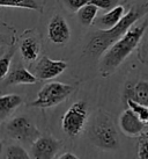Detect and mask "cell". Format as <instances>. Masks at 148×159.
<instances>
[{
	"label": "cell",
	"mask_w": 148,
	"mask_h": 159,
	"mask_svg": "<svg viewBox=\"0 0 148 159\" xmlns=\"http://www.w3.org/2000/svg\"><path fill=\"white\" fill-rule=\"evenodd\" d=\"M37 80L38 79L35 77V75L27 70L26 67L20 63L2 80V84L5 86H9V85H34L37 83Z\"/></svg>",
	"instance_id": "7c38bea8"
},
{
	"label": "cell",
	"mask_w": 148,
	"mask_h": 159,
	"mask_svg": "<svg viewBox=\"0 0 148 159\" xmlns=\"http://www.w3.org/2000/svg\"><path fill=\"white\" fill-rule=\"evenodd\" d=\"M126 103L131 111H133L145 124H148V107L140 105V103L135 102L134 100H131V99H127Z\"/></svg>",
	"instance_id": "ffe728a7"
},
{
	"label": "cell",
	"mask_w": 148,
	"mask_h": 159,
	"mask_svg": "<svg viewBox=\"0 0 148 159\" xmlns=\"http://www.w3.org/2000/svg\"><path fill=\"white\" fill-rule=\"evenodd\" d=\"M1 7H16V8L41 11V6L36 0H0Z\"/></svg>",
	"instance_id": "e0dca14e"
},
{
	"label": "cell",
	"mask_w": 148,
	"mask_h": 159,
	"mask_svg": "<svg viewBox=\"0 0 148 159\" xmlns=\"http://www.w3.org/2000/svg\"><path fill=\"white\" fill-rule=\"evenodd\" d=\"M41 52V41L36 33L27 30L22 35L20 42V53L23 61L26 62H35Z\"/></svg>",
	"instance_id": "30bf717a"
},
{
	"label": "cell",
	"mask_w": 148,
	"mask_h": 159,
	"mask_svg": "<svg viewBox=\"0 0 148 159\" xmlns=\"http://www.w3.org/2000/svg\"><path fill=\"white\" fill-rule=\"evenodd\" d=\"M74 92V86L59 81H52L44 85L39 89L35 100L29 103L30 107L36 108H51L64 102Z\"/></svg>",
	"instance_id": "277c9868"
},
{
	"label": "cell",
	"mask_w": 148,
	"mask_h": 159,
	"mask_svg": "<svg viewBox=\"0 0 148 159\" xmlns=\"http://www.w3.org/2000/svg\"><path fill=\"white\" fill-rule=\"evenodd\" d=\"M125 99L134 100L140 105L148 107V81L139 80L134 85L127 86L125 89Z\"/></svg>",
	"instance_id": "5bb4252c"
},
{
	"label": "cell",
	"mask_w": 148,
	"mask_h": 159,
	"mask_svg": "<svg viewBox=\"0 0 148 159\" xmlns=\"http://www.w3.org/2000/svg\"><path fill=\"white\" fill-rule=\"evenodd\" d=\"M148 29V15L141 22L135 23L122 39L115 42L101 57L98 71L102 77H109L117 70L119 65L133 52Z\"/></svg>",
	"instance_id": "7a4b0ae2"
},
{
	"label": "cell",
	"mask_w": 148,
	"mask_h": 159,
	"mask_svg": "<svg viewBox=\"0 0 148 159\" xmlns=\"http://www.w3.org/2000/svg\"><path fill=\"white\" fill-rule=\"evenodd\" d=\"M5 159H33L24 148H22L19 144H12L6 148L4 152Z\"/></svg>",
	"instance_id": "ac0fdd59"
},
{
	"label": "cell",
	"mask_w": 148,
	"mask_h": 159,
	"mask_svg": "<svg viewBox=\"0 0 148 159\" xmlns=\"http://www.w3.org/2000/svg\"><path fill=\"white\" fill-rule=\"evenodd\" d=\"M48 37L50 42L56 45H65L71 40V29L66 19L56 14L48 23Z\"/></svg>",
	"instance_id": "ba28073f"
},
{
	"label": "cell",
	"mask_w": 148,
	"mask_h": 159,
	"mask_svg": "<svg viewBox=\"0 0 148 159\" xmlns=\"http://www.w3.org/2000/svg\"><path fill=\"white\" fill-rule=\"evenodd\" d=\"M88 122V106L82 100L74 102L61 119V128L70 137L79 136Z\"/></svg>",
	"instance_id": "5b68a950"
},
{
	"label": "cell",
	"mask_w": 148,
	"mask_h": 159,
	"mask_svg": "<svg viewBox=\"0 0 148 159\" xmlns=\"http://www.w3.org/2000/svg\"><path fill=\"white\" fill-rule=\"evenodd\" d=\"M92 0H60L61 6L70 13H78L86 5L90 4Z\"/></svg>",
	"instance_id": "44dd1931"
},
{
	"label": "cell",
	"mask_w": 148,
	"mask_h": 159,
	"mask_svg": "<svg viewBox=\"0 0 148 159\" xmlns=\"http://www.w3.org/2000/svg\"><path fill=\"white\" fill-rule=\"evenodd\" d=\"M120 0H92L90 4L95 5L97 8L104 9V11H111L112 8L119 6Z\"/></svg>",
	"instance_id": "7402d4cb"
},
{
	"label": "cell",
	"mask_w": 148,
	"mask_h": 159,
	"mask_svg": "<svg viewBox=\"0 0 148 159\" xmlns=\"http://www.w3.org/2000/svg\"><path fill=\"white\" fill-rule=\"evenodd\" d=\"M68 64L65 61H54L48 56L39 58L34 66V75L38 80H51L60 75L67 69Z\"/></svg>",
	"instance_id": "52a82bcc"
},
{
	"label": "cell",
	"mask_w": 148,
	"mask_h": 159,
	"mask_svg": "<svg viewBox=\"0 0 148 159\" xmlns=\"http://www.w3.org/2000/svg\"><path fill=\"white\" fill-rule=\"evenodd\" d=\"M89 141L102 150H116L119 146V138L112 116L107 111H100L94 117L88 129Z\"/></svg>",
	"instance_id": "3957f363"
},
{
	"label": "cell",
	"mask_w": 148,
	"mask_h": 159,
	"mask_svg": "<svg viewBox=\"0 0 148 159\" xmlns=\"http://www.w3.org/2000/svg\"><path fill=\"white\" fill-rule=\"evenodd\" d=\"M98 8L96 7L95 5L88 4L86 5L83 8H81L76 13L78 16V21L80 22V25L83 27H89L94 25L96 20V15H97Z\"/></svg>",
	"instance_id": "2e32d148"
},
{
	"label": "cell",
	"mask_w": 148,
	"mask_h": 159,
	"mask_svg": "<svg viewBox=\"0 0 148 159\" xmlns=\"http://www.w3.org/2000/svg\"><path fill=\"white\" fill-rule=\"evenodd\" d=\"M138 157L139 159H148V136L140 137L138 144Z\"/></svg>",
	"instance_id": "603a6c76"
},
{
	"label": "cell",
	"mask_w": 148,
	"mask_h": 159,
	"mask_svg": "<svg viewBox=\"0 0 148 159\" xmlns=\"http://www.w3.org/2000/svg\"><path fill=\"white\" fill-rule=\"evenodd\" d=\"M6 133L11 138L24 144H33L41 137L38 128L23 115L16 116L7 122Z\"/></svg>",
	"instance_id": "8992f818"
},
{
	"label": "cell",
	"mask_w": 148,
	"mask_h": 159,
	"mask_svg": "<svg viewBox=\"0 0 148 159\" xmlns=\"http://www.w3.org/2000/svg\"><path fill=\"white\" fill-rule=\"evenodd\" d=\"M148 15V1L134 4L126 12L124 18L109 30H98L92 35L86 47V53L92 56H100L104 53L111 45L130 30L139 20Z\"/></svg>",
	"instance_id": "6da1fadb"
},
{
	"label": "cell",
	"mask_w": 148,
	"mask_h": 159,
	"mask_svg": "<svg viewBox=\"0 0 148 159\" xmlns=\"http://www.w3.org/2000/svg\"><path fill=\"white\" fill-rule=\"evenodd\" d=\"M125 9L122 5L112 8L111 11H108L107 13L102 14L101 16L95 20L94 26L97 27L100 30H109L116 26L125 15Z\"/></svg>",
	"instance_id": "4fadbf2b"
},
{
	"label": "cell",
	"mask_w": 148,
	"mask_h": 159,
	"mask_svg": "<svg viewBox=\"0 0 148 159\" xmlns=\"http://www.w3.org/2000/svg\"><path fill=\"white\" fill-rule=\"evenodd\" d=\"M145 48H146V50H147V53H148V41H147V43H146V47H145Z\"/></svg>",
	"instance_id": "d4e9b609"
},
{
	"label": "cell",
	"mask_w": 148,
	"mask_h": 159,
	"mask_svg": "<svg viewBox=\"0 0 148 159\" xmlns=\"http://www.w3.org/2000/svg\"><path fill=\"white\" fill-rule=\"evenodd\" d=\"M119 128L126 136L138 137L144 131L145 123L130 108H127L119 116Z\"/></svg>",
	"instance_id": "8fae6325"
},
{
	"label": "cell",
	"mask_w": 148,
	"mask_h": 159,
	"mask_svg": "<svg viewBox=\"0 0 148 159\" xmlns=\"http://www.w3.org/2000/svg\"><path fill=\"white\" fill-rule=\"evenodd\" d=\"M61 143L51 136H41L31 144L33 159H54Z\"/></svg>",
	"instance_id": "9c48e42d"
},
{
	"label": "cell",
	"mask_w": 148,
	"mask_h": 159,
	"mask_svg": "<svg viewBox=\"0 0 148 159\" xmlns=\"http://www.w3.org/2000/svg\"><path fill=\"white\" fill-rule=\"evenodd\" d=\"M54 159H79V158L74 153H72V152H64V153L59 155L58 157H56Z\"/></svg>",
	"instance_id": "cb8c5ba5"
},
{
	"label": "cell",
	"mask_w": 148,
	"mask_h": 159,
	"mask_svg": "<svg viewBox=\"0 0 148 159\" xmlns=\"http://www.w3.org/2000/svg\"><path fill=\"white\" fill-rule=\"evenodd\" d=\"M14 53H15V48L12 47L0 58V79H1V81L8 75L11 62H12V58L14 57Z\"/></svg>",
	"instance_id": "d6986e66"
},
{
	"label": "cell",
	"mask_w": 148,
	"mask_h": 159,
	"mask_svg": "<svg viewBox=\"0 0 148 159\" xmlns=\"http://www.w3.org/2000/svg\"><path fill=\"white\" fill-rule=\"evenodd\" d=\"M22 103L19 94H4L0 97V119L4 121Z\"/></svg>",
	"instance_id": "9a60e30c"
}]
</instances>
